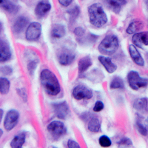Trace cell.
Returning a JSON list of instances; mask_svg holds the SVG:
<instances>
[{
	"label": "cell",
	"mask_w": 148,
	"mask_h": 148,
	"mask_svg": "<svg viewBox=\"0 0 148 148\" xmlns=\"http://www.w3.org/2000/svg\"><path fill=\"white\" fill-rule=\"evenodd\" d=\"M40 82L42 87L50 96H57L61 91V86L57 76L49 69H44L40 73Z\"/></svg>",
	"instance_id": "cell-1"
},
{
	"label": "cell",
	"mask_w": 148,
	"mask_h": 148,
	"mask_svg": "<svg viewBox=\"0 0 148 148\" xmlns=\"http://www.w3.org/2000/svg\"><path fill=\"white\" fill-rule=\"evenodd\" d=\"M88 16L90 23L96 27H101L108 21L107 14L99 3H94L88 8Z\"/></svg>",
	"instance_id": "cell-2"
},
{
	"label": "cell",
	"mask_w": 148,
	"mask_h": 148,
	"mask_svg": "<svg viewBox=\"0 0 148 148\" xmlns=\"http://www.w3.org/2000/svg\"><path fill=\"white\" fill-rule=\"evenodd\" d=\"M119 42L118 37L116 36L110 34L108 35L103 39L99 45V51L103 55L111 56L114 54L118 50Z\"/></svg>",
	"instance_id": "cell-3"
},
{
	"label": "cell",
	"mask_w": 148,
	"mask_h": 148,
	"mask_svg": "<svg viewBox=\"0 0 148 148\" xmlns=\"http://www.w3.org/2000/svg\"><path fill=\"white\" fill-rule=\"evenodd\" d=\"M127 82L130 87L134 90L145 88L148 84V79L141 77L138 73L134 71H130L127 74Z\"/></svg>",
	"instance_id": "cell-4"
},
{
	"label": "cell",
	"mask_w": 148,
	"mask_h": 148,
	"mask_svg": "<svg viewBox=\"0 0 148 148\" xmlns=\"http://www.w3.org/2000/svg\"><path fill=\"white\" fill-rule=\"evenodd\" d=\"M47 131L55 139L63 136L67 133V128L63 122L60 121H53L47 125Z\"/></svg>",
	"instance_id": "cell-5"
},
{
	"label": "cell",
	"mask_w": 148,
	"mask_h": 148,
	"mask_svg": "<svg viewBox=\"0 0 148 148\" xmlns=\"http://www.w3.org/2000/svg\"><path fill=\"white\" fill-rule=\"evenodd\" d=\"M42 34V25L39 22H31L25 32V38L29 42H35L40 38Z\"/></svg>",
	"instance_id": "cell-6"
},
{
	"label": "cell",
	"mask_w": 148,
	"mask_h": 148,
	"mask_svg": "<svg viewBox=\"0 0 148 148\" xmlns=\"http://www.w3.org/2000/svg\"><path fill=\"white\" fill-rule=\"evenodd\" d=\"M19 119V113L16 110H10L5 116L4 120V127L7 131H10L18 124Z\"/></svg>",
	"instance_id": "cell-7"
},
{
	"label": "cell",
	"mask_w": 148,
	"mask_h": 148,
	"mask_svg": "<svg viewBox=\"0 0 148 148\" xmlns=\"http://www.w3.org/2000/svg\"><path fill=\"white\" fill-rule=\"evenodd\" d=\"M72 95L76 100L90 99L92 97V92L91 90L84 85H78L73 90Z\"/></svg>",
	"instance_id": "cell-8"
},
{
	"label": "cell",
	"mask_w": 148,
	"mask_h": 148,
	"mask_svg": "<svg viewBox=\"0 0 148 148\" xmlns=\"http://www.w3.org/2000/svg\"><path fill=\"white\" fill-rule=\"evenodd\" d=\"M52 108L56 117L60 119H66L67 116L69 115L70 109L66 101L53 103L52 104Z\"/></svg>",
	"instance_id": "cell-9"
},
{
	"label": "cell",
	"mask_w": 148,
	"mask_h": 148,
	"mask_svg": "<svg viewBox=\"0 0 148 148\" xmlns=\"http://www.w3.org/2000/svg\"><path fill=\"white\" fill-rule=\"evenodd\" d=\"M12 57V50L6 40L0 39V62H5Z\"/></svg>",
	"instance_id": "cell-10"
},
{
	"label": "cell",
	"mask_w": 148,
	"mask_h": 148,
	"mask_svg": "<svg viewBox=\"0 0 148 148\" xmlns=\"http://www.w3.org/2000/svg\"><path fill=\"white\" fill-rule=\"evenodd\" d=\"M51 9V5L47 1H40L37 3L35 8V14L38 17H43L50 12Z\"/></svg>",
	"instance_id": "cell-11"
},
{
	"label": "cell",
	"mask_w": 148,
	"mask_h": 148,
	"mask_svg": "<svg viewBox=\"0 0 148 148\" xmlns=\"http://www.w3.org/2000/svg\"><path fill=\"white\" fill-rule=\"evenodd\" d=\"M107 7L115 14H119L127 4V0H104Z\"/></svg>",
	"instance_id": "cell-12"
},
{
	"label": "cell",
	"mask_w": 148,
	"mask_h": 148,
	"mask_svg": "<svg viewBox=\"0 0 148 148\" xmlns=\"http://www.w3.org/2000/svg\"><path fill=\"white\" fill-rule=\"evenodd\" d=\"M27 24H28V19L27 17L24 16H18L14 22L12 30L16 34H19L27 27Z\"/></svg>",
	"instance_id": "cell-13"
},
{
	"label": "cell",
	"mask_w": 148,
	"mask_h": 148,
	"mask_svg": "<svg viewBox=\"0 0 148 148\" xmlns=\"http://www.w3.org/2000/svg\"><path fill=\"white\" fill-rule=\"evenodd\" d=\"M76 59L75 54L73 53L71 51H62L58 56L59 64L63 66H67L72 64Z\"/></svg>",
	"instance_id": "cell-14"
},
{
	"label": "cell",
	"mask_w": 148,
	"mask_h": 148,
	"mask_svg": "<svg viewBox=\"0 0 148 148\" xmlns=\"http://www.w3.org/2000/svg\"><path fill=\"white\" fill-rule=\"evenodd\" d=\"M133 44L138 47H142V45H148V31L135 34L133 36Z\"/></svg>",
	"instance_id": "cell-15"
},
{
	"label": "cell",
	"mask_w": 148,
	"mask_h": 148,
	"mask_svg": "<svg viewBox=\"0 0 148 148\" xmlns=\"http://www.w3.org/2000/svg\"><path fill=\"white\" fill-rule=\"evenodd\" d=\"M0 8L10 14H16L18 11V6L11 0H0Z\"/></svg>",
	"instance_id": "cell-16"
},
{
	"label": "cell",
	"mask_w": 148,
	"mask_h": 148,
	"mask_svg": "<svg viewBox=\"0 0 148 148\" xmlns=\"http://www.w3.org/2000/svg\"><path fill=\"white\" fill-rule=\"evenodd\" d=\"M129 53L131 59L137 65L141 66V67L145 65V60L142 58L140 53L138 52L136 46L133 45H130L129 46Z\"/></svg>",
	"instance_id": "cell-17"
},
{
	"label": "cell",
	"mask_w": 148,
	"mask_h": 148,
	"mask_svg": "<svg viewBox=\"0 0 148 148\" xmlns=\"http://www.w3.org/2000/svg\"><path fill=\"white\" fill-rule=\"evenodd\" d=\"M99 61L102 64L103 67L105 68L107 72L109 73H113L117 70V66L112 62L110 58L100 56H99Z\"/></svg>",
	"instance_id": "cell-18"
},
{
	"label": "cell",
	"mask_w": 148,
	"mask_h": 148,
	"mask_svg": "<svg viewBox=\"0 0 148 148\" xmlns=\"http://www.w3.org/2000/svg\"><path fill=\"white\" fill-rule=\"evenodd\" d=\"M92 64V59L90 56H84L79 61L78 63V71L79 74H82L89 69Z\"/></svg>",
	"instance_id": "cell-19"
},
{
	"label": "cell",
	"mask_w": 148,
	"mask_h": 148,
	"mask_svg": "<svg viewBox=\"0 0 148 148\" xmlns=\"http://www.w3.org/2000/svg\"><path fill=\"white\" fill-rule=\"evenodd\" d=\"M133 108L138 112L147 113L148 111V99L147 98H139L133 102Z\"/></svg>",
	"instance_id": "cell-20"
},
{
	"label": "cell",
	"mask_w": 148,
	"mask_h": 148,
	"mask_svg": "<svg viewBox=\"0 0 148 148\" xmlns=\"http://www.w3.org/2000/svg\"><path fill=\"white\" fill-rule=\"evenodd\" d=\"M143 27L144 23L142 21L139 20V19H135L130 23L126 30V32L128 34H135L140 31L143 28Z\"/></svg>",
	"instance_id": "cell-21"
},
{
	"label": "cell",
	"mask_w": 148,
	"mask_h": 148,
	"mask_svg": "<svg viewBox=\"0 0 148 148\" xmlns=\"http://www.w3.org/2000/svg\"><path fill=\"white\" fill-rule=\"evenodd\" d=\"M26 135L25 133H20L14 136L10 141V147L13 148H21L25 143Z\"/></svg>",
	"instance_id": "cell-22"
},
{
	"label": "cell",
	"mask_w": 148,
	"mask_h": 148,
	"mask_svg": "<svg viewBox=\"0 0 148 148\" xmlns=\"http://www.w3.org/2000/svg\"><path fill=\"white\" fill-rule=\"evenodd\" d=\"M65 34V27L61 24H56L53 25L52 30H51V36L55 39H61V38L64 37Z\"/></svg>",
	"instance_id": "cell-23"
},
{
	"label": "cell",
	"mask_w": 148,
	"mask_h": 148,
	"mask_svg": "<svg viewBox=\"0 0 148 148\" xmlns=\"http://www.w3.org/2000/svg\"><path fill=\"white\" fill-rule=\"evenodd\" d=\"M88 129L92 133H98L101 130V121L96 117H92L88 124Z\"/></svg>",
	"instance_id": "cell-24"
},
{
	"label": "cell",
	"mask_w": 148,
	"mask_h": 148,
	"mask_svg": "<svg viewBox=\"0 0 148 148\" xmlns=\"http://www.w3.org/2000/svg\"><path fill=\"white\" fill-rule=\"evenodd\" d=\"M10 82L5 77H0V93L2 95L8 94L10 90Z\"/></svg>",
	"instance_id": "cell-25"
},
{
	"label": "cell",
	"mask_w": 148,
	"mask_h": 148,
	"mask_svg": "<svg viewBox=\"0 0 148 148\" xmlns=\"http://www.w3.org/2000/svg\"><path fill=\"white\" fill-rule=\"evenodd\" d=\"M125 88V83L122 79L119 76H116L111 80L110 83V88L112 90L116 89H123Z\"/></svg>",
	"instance_id": "cell-26"
},
{
	"label": "cell",
	"mask_w": 148,
	"mask_h": 148,
	"mask_svg": "<svg viewBox=\"0 0 148 148\" xmlns=\"http://www.w3.org/2000/svg\"><path fill=\"white\" fill-rule=\"evenodd\" d=\"M99 145L102 147H109L112 145V141H111L110 138L108 136L103 135L101 136H100L99 139Z\"/></svg>",
	"instance_id": "cell-27"
},
{
	"label": "cell",
	"mask_w": 148,
	"mask_h": 148,
	"mask_svg": "<svg viewBox=\"0 0 148 148\" xmlns=\"http://www.w3.org/2000/svg\"><path fill=\"white\" fill-rule=\"evenodd\" d=\"M68 14L70 15V17H71V20L74 21L75 19L78 18V16H79V14H80V8L79 6H75L74 8H71V10H69L67 11Z\"/></svg>",
	"instance_id": "cell-28"
},
{
	"label": "cell",
	"mask_w": 148,
	"mask_h": 148,
	"mask_svg": "<svg viewBox=\"0 0 148 148\" xmlns=\"http://www.w3.org/2000/svg\"><path fill=\"white\" fill-rule=\"evenodd\" d=\"M37 65H38V62L36 59L35 60H32L29 62V63L27 64V68L30 75H34V72H35L36 69Z\"/></svg>",
	"instance_id": "cell-29"
},
{
	"label": "cell",
	"mask_w": 148,
	"mask_h": 148,
	"mask_svg": "<svg viewBox=\"0 0 148 148\" xmlns=\"http://www.w3.org/2000/svg\"><path fill=\"white\" fill-rule=\"evenodd\" d=\"M118 145L120 147H130L133 145V142L129 138H127V137H125V138H122L120 139V141L118 142Z\"/></svg>",
	"instance_id": "cell-30"
},
{
	"label": "cell",
	"mask_w": 148,
	"mask_h": 148,
	"mask_svg": "<svg viewBox=\"0 0 148 148\" xmlns=\"http://www.w3.org/2000/svg\"><path fill=\"white\" fill-rule=\"evenodd\" d=\"M136 127H137V130H138V131L139 132L140 134L142 135V136H147V135L148 130H147L146 127L144 126L141 123L137 122Z\"/></svg>",
	"instance_id": "cell-31"
},
{
	"label": "cell",
	"mask_w": 148,
	"mask_h": 148,
	"mask_svg": "<svg viewBox=\"0 0 148 148\" xmlns=\"http://www.w3.org/2000/svg\"><path fill=\"white\" fill-rule=\"evenodd\" d=\"M104 108V103L101 101H97L94 104V107H93V111L94 112H101Z\"/></svg>",
	"instance_id": "cell-32"
},
{
	"label": "cell",
	"mask_w": 148,
	"mask_h": 148,
	"mask_svg": "<svg viewBox=\"0 0 148 148\" xmlns=\"http://www.w3.org/2000/svg\"><path fill=\"white\" fill-rule=\"evenodd\" d=\"M0 73L3 75H10L13 73V69L9 66H3L0 67Z\"/></svg>",
	"instance_id": "cell-33"
},
{
	"label": "cell",
	"mask_w": 148,
	"mask_h": 148,
	"mask_svg": "<svg viewBox=\"0 0 148 148\" xmlns=\"http://www.w3.org/2000/svg\"><path fill=\"white\" fill-rule=\"evenodd\" d=\"M84 33H85V30H84V29L82 27H77L75 28V30H74V34H75V36H77L78 38H80V37L83 36Z\"/></svg>",
	"instance_id": "cell-34"
},
{
	"label": "cell",
	"mask_w": 148,
	"mask_h": 148,
	"mask_svg": "<svg viewBox=\"0 0 148 148\" xmlns=\"http://www.w3.org/2000/svg\"><path fill=\"white\" fill-rule=\"evenodd\" d=\"M67 147L69 148H79L80 145L76 141L73 139H69L67 141Z\"/></svg>",
	"instance_id": "cell-35"
},
{
	"label": "cell",
	"mask_w": 148,
	"mask_h": 148,
	"mask_svg": "<svg viewBox=\"0 0 148 148\" xmlns=\"http://www.w3.org/2000/svg\"><path fill=\"white\" fill-rule=\"evenodd\" d=\"M73 0H58L59 3L63 7H68L73 2Z\"/></svg>",
	"instance_id": "cell-36"
},
{
	"label": "cell",
	"mask_w": 148,
	"mask_h": 148,
	"mask_svg": "<svg viewBox=\"0 0 148 148\" xmlns=\"http://www.w3.org/2000/svg\"><path fill=\"white\" fill-rule=\"evenodd\" d=\"M17 91H18V93L19 94V96H20L21 97L25 100V101H26V100H27V94H26V91L24 89H18L17 90Z\"/></svg>",
	"instance_id": "cell-37"
},
{
	"label": "cell",
	"mask_w": 148,
	"mask_h": 148,
	"mask_svg": "<svg viewBox=\"0 0 148 148\" xmlns=\"http://www.w3.org/2000/svg\"><path fill=\"white\" fill-rule=\"evenodd\" d=\"M3 115H4V110L0 108V123H1L2 118H3Z\"/></svg>",
	"instance_id": "cell-38"
},
{
	"label": "cell",
	"mask_w": 148,
	"mask_h": 148,
	"mask_svg": "<svg viewBox=\"0 0 148 148\" xmlns=\"http://www.w3.org/2000/svg\"><path fill=\"white\" fill-rule=\"evenodd\" d=\"M145 126L146 127L147 130H148V117H147V119L145 120Z\"/></svg>",
	"instance_id": "cell-39"
},
{
	"label": "cell",
	"mask_w": 148,
	"mask_h": 148,
	"mask_svg": "<svg viewBox=\"0 0 148 148\" xmlns=\"http://www.w3.org/2000/svg\"><path fill=\"white\" fill-rule=\"evenodd\" d=\"M2 29H3V25H2V22H0V34L2 33Z\"/></svg>",
	"instance_id": "cell-40"
},
{
	"label": "cell",
	"mask_w": 148,
	"mask_h": 148,
	"mask_svg": "<svg viewBox=\"0 0 148 148\" xmlns=\"http://www.w3.org/2000/svg\"><path fill=\"white\" fill-rule=\"evenodd\" d=\"M2 135H3V130L2 129H0V138L2 136Z\"/></svg>",
	"instance_id": "cell-41"
},
{
	"label": "cell",
	"mask_w": 148,
	"mask_h": 148,
	"mask_svg": "<svg viewBox=\"0 0 148 148\" xmlns=\"http://www.w3.org/2000/svg\"><path fill=\"white\" fill-rule=\"evenodd\" d=\"M145 5H146L147 7L148 8V0H145Z\"/></svg>",
	"instance_id": "cell-42"
}]
</instances>
